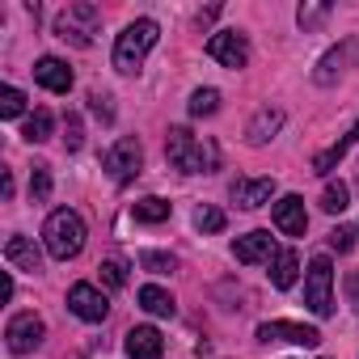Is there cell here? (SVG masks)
Here are the masks:
<instances>
[{"instance_id": "6da1fadb", "label": "cell", "mask_w": 359, "mask_h": 359, "mask_svg": "<svg viewBox=\"0 0 359 359\" xmlns=\"http://www.w3.org/2000/svg\"><path fill=\"white\" fill-rule=\"evenodd\" d=\"M156 39H161V26L152 22V18H140V22H131L118 39H114V68L123 72V76H135L140 68H144V60H148V51L156 47Z\"/></svg>"}, {"instance_id": "7a4b0ae2", "label": "cell", "mask_w": 359, "mask_h": 359, "mask_svg": "<svg viewBox=\"0 0 359 359\" xmlns=\"http://www.w3.org/2000/svg\"><path fill=\"white\" fill-rule=\"evenodd\" d=\"M43 245H47V254H51L55 262L76 258V254L85 250V220H81L72 208L51 212L47 224H43Z\"/></svg>"}, {"instance_id": "3957f363", "label": "cell", "mask_w": 359, "mask_h": 359, "mask_svg": "<svg viewBox=\"0 0 359 359\" xmlns=\"http://www.w3.org/2000/svg\"><path fill=\"white\" fill-rule=\"evenodd\" d=\"M165 156H169L173 169H182V173H208L212 161H216V152L203 148L187 127H173V131H169V140H165Z\"/></svg>"}, {"instance_id": "277c9868", "label": "cell", "mask_w": 359, "mask_h": 359, "mask_svg": "<svg viewBox=\"0 0 359 359\" xmlns=\"http://www.w3.org/2000/svg\"><path fill=\"white\" fill-rule=\"evenodd\" d=\"M97 26H102V13L93 9V5H68L60 18H55V34L64 39V43H72V47H89L93 43V34H97Z\"/></svg>"}, {"instance_id": "5b68a950", "label": "cell", "mask_w": 359, "mask_h": 359, "mask_svg": "<svg viewBox=\"0 0 359 359\" xmlns=\"http://www.w3.org/2000/svg\"><path fill=\"white\" fill-rule=\"evenodd\" d=\"M304 304H309L317 317H330V313H334V266H330V258H313V262H309V275H304Z\"/></svg>"}, {"instance_id": "8992f818", "label": "cell", "mask_w": 359, "mask_h": 359, "mask_svg": "<svg viewBox=\"0 0 359 359\" xmlns=\"http://www.w3.org/2000/svg\"><path fill=\"white\" fill-rule=\"evenodd\" d=\"M43 338H47V325H43L39 313H18V317H9V325H5V342H9L13 355H30V351H39Z\"/></svg>"}, {"instance_id": "52a82bcc", "label": "cell", "mask_w": 359, "mask_h": 359, "mask_svg": "<svg viewBox=\"0 0 359 359\" xmlns=\"http://www.w3.org/2000/svg\"><path fill=\"white\" fill-rule=\"evenodd\" d=\"M208 55L216 60V64H224V68H245L250 64V43H245V34L241 30H216L212 39H208Z\"/></svg>"}, {"instance_id": "ba28073f", "label": "cell", "mask_w": 359, "mask_h": 359, "mask_svg": "<svg viewBox=\"0 0 359 359\" xmlns=\"http://www.w3.org/2000/svg\"><path fill=\"white\" fill-rule=\"evenodd\" d=\"M140 165H144V148H140V140H114L110 144V152H106V169H110V177L114 182H131V177L140 173Z\"/></svg>"}, {"instance_id": "9c48e42d", "label": "cell", "mask_w": 359, "mask_h": 359, "mask_svg": "<svg viewBox=\"0 0 359 359\" xmlns=\"http://www.w3.org/2000/svg\"><path fill=\"white\" fill-rule=\"evenodd\" d=\"M68 309H72L81 321H106L110 300H106V292L93 287V283H72V287H68Z\"/></svg>"}, {"instance_id": "30bf717a", "label": "cell", "mask_w": 359, "mask_h": 359, "mask_svg": "<svg viewBox=\"0 0 359 359\" xmlns=\"http://www.w3.org/2000/svg\"><path fill=\"white\" fill-rule=\"evenodd\" d=\"M258 338L262 342H296V346H317L321 342V334L313 330V325H300V321H262L258 325Z\"/></svg>"}, {"instance_id": "8fae6325", "label": "cell", "mask_w": 359, "mask_h": 359, "mask_svg": "<svg viewBox=\"0 0 359 359\" xmlns=\"http://www.w3.org/2000/svg\"><path fill=\"white\" fill-rule=\"evenodd\" d=\"M271 216H275V229L287 233V237H304V229H309V212H304L300 195H283Z\"/></svg>"}, {"instance_id": "7c38bea8", "label": "cell", "mask_w": 359, "mask_h": 359, "mask_svg": "<svg viewBox=\"0 0 359 359\" xmlns=\"http://www.w3.org/2000/svg\"><path fill=\"white\" fill-rule=\"evenodd\" d=\"M34 81H39L43 89H51V93H68V89H72V68H68L60 55H43V60L34 64Z\"/></svg>"}, {"instance_id": "4fadbf2b", "label": "cell", "mask_w": 359, "mask_h": 359, "mask_svg": "<svg viewBox=\"0 0 359 359\" xmlns=\"http://www.w3.org/2000/svg\"><path fill=\"white\" fill-rule=\"evenodd\" d=\"M275 195V177H237L233 182V203L241 208H262Z\"/></svg>"}, {"instance_id": "5bb4252c", "label": "cell", "mask_w": 359, "mask_h": 359, "mask_svg": "<svg viewBox=\"0 0 359 359\" xmlns=\"http://www.w3.org/2000/svg\"><path fill=\"white\" fill-rule=\"evenodd\" d=\"M233 254H237V262H266V258H275V245H271V233H266V229H254V233H245V237H237V245H233Z\"/></svg>"}, {"instance_id": "9a60e30c", "label": "cell", "mask_w": 359, "mask_h": 359, "mask_svg": "<svg viewBox=\"0 0 359 359\" xmlns=\"http://www.w3.org/2000/svg\"><path fill=\"white\" fill-rule=\"evenodd\" d=\"M161 351H165L161 330H152V325H135V330L127 334V355H131V359H161Z\"/></svg>"}, {"instance_id": "2e32d148", "label": "cell", "mask_w": 359, "mask_h": 359, "mask_svg": "<svg viewBox=\"0 0 359 359\" xmlns=\"http://www.w3.org/2000/svg\"><path fill=\"white\" fill-rule=\"evenodd\" d=\"M283 127V110H271V106H262L258 114H254V123L245 127V140L254 144V148H262L266 140H275V131Z\"/></svg>"}, {"instance_id": "e0dca14e", "label": "cell", "mask_w": 359, "mask_h": 359, "mask_svg": "<svg viewBox=\"0 0 359 359\" xmlns=\"http://www.w3.org/2000/svg\"><path fill=\"white\" fill-rule=\"evenodd\" d=\"M5 258H9V266H18V271H39V266H43V254H39V245H34L30 237H9V241H5Z\"/></svg>"}, {"instance_id": "ac0fdd59", "label": "cell", "mask_w": 359, "mask_h": 359, "mask_svg": "<svg viewBox=\"0 0 359 359\" xmlns=\"http://www.w3.org/2000/svg\"><path fill=\"white\" fill-rule=\"evenodd\" d=\"M271 287H279V292H287L292 283H296V275H300V258H296V250H275V258H271Z\"/></svg>"}, {"instance_id": "d6986e66", "label": "cell", "mask_w": 359, "mask_h": 359, "mask_svg": "<svg viewBox=\"0 0 359 359\" xmlns=\"http://www.w3.org/2000/svg\"><path fill=\"white\" fill-rule=\"evenodd\" d=\"M140 309L152 313V317H173V313H177L173 296H169L165 287H156V283H144V287H140Z\"/></svg>"}, {"instance_id": "ffe728a7", "label": "cell", "mask_w": 359, "mask_h": 359, "mask_svg": "<svg viewBox=\"0 0 359 359\" xmlns=\"http://www.w3.org/2000/svg\"><path fill=\"white\" fill-rule=\"evenodd\" d=\"M355 140H359V123H355V127H351V131H346V135H342L334 148L317 152V156H313V169H317V173H330V169H334V165H338V161H342L351 148H355Z\"/></svg>"}, {"instance_id": "44dd1931", "label": "cell", "mask_w": 359, "mask_h": 359, "mask_svg": "<svg viewBox=\"0 0 359 359\" xmlns=\"http://www.w3.org/2000/svg\"><path fill=\"white\" fill-rule=\"evenodd\" d=\"M131 216H135L140 224H161V220H169V203L156 199V195H148V199H140V203L131 208Z\"/></svg>"}, {"instance_id": "7402d4cb", "label": "cell", "mask_w": 359, "mask_h": 359, "mask_svg": "<svg viewBox=\"0 0 359 359\" xmlns=\"http://www.w3.org/2000/svg\"><path fill=\"white\" fill-rule=\"evenodd\" d=\"M346 203H351V191H346V182H330V187L321 191V212L338 216V212H346Z\"/></svg>"}, {"instance_id": "603a6c76", "label": "cell", "mask_w": 359, "mask_h": 359, "mask_svg": "<svg viewBox=\"0 0 359 359\" xmlns=\"http://www.w3.org/2000/svg\"><path fill=\"white\" fill-rule=\"evenodd\" d=\"M216 110H220V89H195L191 93V114L195 118H208Z\"/></svg>"}, {"instance_id": "cb8c5ba5", "label": "cell", "mask_w": 359, "mask_h": 359, "mask_svg": "<svg viewBox=\"0 0 359 359\" xmlns=\"http://www.w3.org/2000/svg\"><path fill=\"white\" fill-rule=\"evenodd\" d=\"M22 135H26L30 144H43V140H51V114H47V110H34V114L26 118Z\"/></svg>"}, {"instance_id": "d4e9b609", "label": "cell", "mask_w": 359, "mask_h": 359, "mask_svg": "<svg viewBox=\"0 0 359 359\" xmlns=\"http://www.w3.org/2000/svg\"><path fill=\"white\" fill-rule=\"evenodd\" d=\"M22 110H26V93L18 85H5L0 89V118H18Z\"/></svg>"}, {"instance_id": "484cf974", "label": "cell", "mask_w": 359, "mask_h": 359, "mask_svg": "<svg viewBox=\"0 0 359 359\" xmlns=\"http://www.w3.org/2000/svg\"><path fill=\"white\" fill-rule=\"evenodd\" d=\"M140 266H144V271H152V275H169L177 262H173V254H156V250H144V254H140Z\"/></svg>"}, {"instance_id": "4316f807", "label": "cell", "mask_w": 359, "mask_h": 359, "mask_svg": "<svg viewBox=\"0 0 359 359\" xmlns=\"http://www.w3.org/2000/svg\"><path fill=\"white\" fill-rule=\"evenodd\" d=\"M195 229L199 233H220L224 229V212L220 208H199L195 212Z\"/></svg>"}, {"instance_id": "83f0119b", "label": "cell", "mask_w": 359, "mask_h": 359, "mask_svg": "<svg viewBox=\"0 0 359 359\" xmlns=\"http://www.w3.org/2000/svg\"><path fill=\"white\" fill-rule=\"evenodd\" d=\"M51 195V173H47V165H34V173H30V199H47Z\"/></svg>"}, {"instance_id": "f1b7e54d", "label": "cell", "mask_w": 359, "mask_h": 359, "mask_svg": "<svg viewBox=\"0 0 359 359\" xmlns=\"http://www.w3.org/2000/svg\"><path fill=\"white\" fill-rule=\"evenodd\" d=\"M102 283H106V287H123V283H127V266H123L118 258L102 262Z\"/></svg>"}, {"instance_id": "f546056e", "label": "cell", "mask_w": 359, "mask_h": 359, "mask_svg": "<svg viewBox=\"0 0 359 359\" xmlns=\"http://www.w3.org/2000/svg\"><path fill=\"white\" fill-rule=\"evenodd\" d=\"M330 245H334L338 254H351V250H355V229H342V224H338V229L330 233Z\"/></svg>"}, {"instance_id": "4dcf8cb0", "label": "cell", "mask_w": 359, "mask_h": 359, "mask_svg": "<svg viewBox=\"0 0 359 359\" xmlns=\"http://www.w3.org/2000/svg\"><path fill=\"white\" fill-rule=\"evenodd\" d=\"M338 64H342V51H330V55L321 60V72H317V81H321V85H330V81H334V68H338Z\"/></svg>"}, {"instance_id": "1f68e13d", "label": "cell", "mask_w": 359, "mask_h": 359, "mask_svg": "<svg viewBox=\"0 0 359 359\" xmlns=\"http://www.w3.org/2000/svg\"><path fill=\"white\" fill-rule=\"evenodd\" d=\"M296 18H300V26H317V22L325 18V5H300Z\"/></svg>"}, {"instance_id": "d6a6232c", "label": "cell", "mask_w": 359, "mask_h": 359, "mask_svg": "<svg viewBox=\"0 0 359 359\" xmlns=\"http://www.w3.org/2000/svg\"><path fill=\"white\" fill-rule=\"evenodd\" d=\"M89 102H93V114H102V118H106V123H110V118H114V110H110V97H106V93H93V97H89Z\"/></svg>"}, {"instance_id": "836d02e7", "label": "cell", "mask_w": 359, "mask_h": 359, "mask_svg": "<svg viewBox=\"0 0 359 359\" xmlns=\"http://www.w3.org/2000/svg\"><path fill=\"white\" fill-rule=\"evenodd\" d=\"M68 148H81V123L68 118Z\"/></svg>"}, {"instance_id": "e575fe53", "label": "cell", "mask_w": 359, "mask_h": 359, "mask_svg": "<svg viewBox=\"0 0 359 359\" xmlns=\"http://www.w3.org/2000/svg\"><path fill=\"white\" fill-rule=\"evenodd\" d=\"M346 296H351V304L359 309V271H355V275L346 279Z\"/></svg>"}, {"instance_id": "d590c367", "label": "cell", "mask_w": 359, "mask_h": 359, "mask_svg": "<svg viewBox=\"0 0 359 359\" xmlns=\"http://www.w3.org/2000/svg\"><path fill=\"white\" fill-rule=\"evenodd\" d=\"M13 296V275L5 271V279H0V300H9Z\"/></svg>"}]
</instances>
